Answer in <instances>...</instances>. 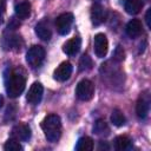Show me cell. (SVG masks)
<instances>
[{
	"label": "cell",
	"mask_w": 151,
	"mask_h": 151,
	"mask_svg": "<svg viewBox=\"0 0 151 151\" xmlns=\"http://www.w3.org/2000/svg\"><path fill=\"white\" fill-rule=\"evenodd\" d=\"M12 137L18 140H28L31 137V129L26 124H18L12 129Z\"/></svg>",
	"instance_id": "obj_10"
},
{
	"label": "cell",
	"mask_w": 151,
	"mask_h": 151,
	"mask_svg": "<svg viewBox=\"0 0 151 151\" xmlns=\"http://www.w3.org/2000/svg\"><path fill=\"white\" fill-rule=\"evenodd\" d=\"M131 146V139L126 136H118L114 139V149L118 151H124L130 149Z\"/></svg>",
	"instance_id": "obj_19"
},
{
	"label": "cell",
	"mask_w": 151,
	"mask_h": 151,
	"mask_svg": "<svg viewBox=\"0 0 151 151\" xmlns=\"http://www.w3.org/2000/svg\"><path fill=\"white\" fill-rule=\"evenodd\" d=\"M34 31H35V34H37L41 40L47 41V40H50L51 37H52V32H51L50 27H48L45 22H39V24H37Z\"/></svg>",
	"instance_id": "obj_16"
},
{
	"label": "cell",
	"mask_w": 151,
	"mask_h": 151,
	"mask_svg": "<svg viewBox=\"0 0 151 151\" xmlns=\"http://www.w3.org/2000/svg\"><path fill=\"white\" fill-rule=\"evenodd\" d=\"M73 22V14L72 13H63L55 19V28L59 34L65 35L70 32L71 25Z\"/></svg>",
	"instance_id": "obj_5"
},
{
	"label": "cell",
	"mask_w": 151,
	"mask_h": 151,
	"mask_svg": "<svg viewBox=\"0 0 151 151\" xmlns=\"http://www.w3.org/2000/svg\"><path fill=\"white\" fill-rule=\"evenodd\" d=\"M2 22V15H1V13H0V24Z\"/></svg>",
	"instance_id": "obj_29"
},
{
	"label": "cell",
	"mask_w": 151,
	"mask_h": 151,
	"mask_svg": "<svg viewBox=\"0 0 151 151\" xmlns=\"http://www.w3.org/2000/svg\"><path fill=\"white\" fill-rule=\"evenodd\" d=\"M41 129L46 139L51 143L59 140L61 136V120L58 114H48L41 122Z\"/></svg>",
	"instance_id": "obj_2"
},
{
	"label": "cell",
	"mask_w": 151,
	"mask_h": 151,
	"mask_svg": "<svg viewBox=\"0 0 151 151\" xmlns=\"http://www.w3.org/2000/svg\"><path fill=\"white\" fill-rule=\"evenodd\" d=\"M5 6H6V0H0V13L4 12Z\"/></svg>",
	"instance_id": "obj_26"
},
{
	"label": "cell",
	"mask_w": 151,
	"mask_h": 151,
	"mask_svg": "<svg viewBox=\"0 0 151 151\" xmlns=\"http://www.w3.org/2000/svg\"><path fill=\"white\" fill-rule=\"evenodd\" d=\"M124 58H125V52H124V48L122 47V46H117L116 47V50H114V52H113V59L114 60H117V61H122V60H124Z\"/></svg>",
	"instance_id": "obj_24"
},
{
	"label": "cell",
	"mask_w": 151,
	"mask_h": 151,
	"mask_svg": "<svg viewBox=\"0 0 151 151\" xmlns=\"http://www.w3.org/2000/svg\"><path fill=\"white\" fill-rule=\"evenodd\" d=\"M2 101H4V99H2V97H0V107H1V105H2Z\"/></svg>",
	"instance_id": "obj_28"
},
{
	"label": "cell",
	"mask_w": 151,
	"mask_h": 151,
	"mask_svg": "<svg viewBox=\"0 0 151 151\" xmlns=\"http://www.w3.org/2000/svg\"><path fill=\"white\" fill-rule=\"evenodd\" d=\"M109 42L107 38L103 33H98L94 35V53L98 58H104L107 53Z\"/></svg>",
	"instance_id": "obj_6"
},
{
	"label": "cell",
	"mask_w": 151,
	"mask_h": 151,
	"mask_svg": "<svg viewBox=\"0 0 151 151\" xmlns=\"http://www.w3.org/2000/svg\"><path fill=\"white\" fill-rule=\"evenodd\" d=\"M93 132L100 137H106L110 134V127L105 120L98 119L93 125Z\"/></svg>",
	"instance_id": "obj_17"
},
{
	"label": "cell",
	"mask_w": 151,
	"mask_h": 151,
	"mask_svg": "<svg viewBox=\"0 0 151 151\" xmlns=\"http://www.w3.org/2000/svg\"><path fill=\"white\" fill-rule=\"evenodd\" d=\"M72 74V65L68 61L61 63L54 71V79L58 81H66Z\"/></svg>",
	"instance_id": "obj_8"
},
{
	"label": "cell",
	"mask_w": 151,
	"mask_h": 151,
	"mask_svg": "<svg viewBox=\"0 0 151 151\" xmlns=\"http://www.w3.org/2000/svg\"><path fill=\"white\" fill-rule=\"evenodd\" d=\"M142 22L140 20L138 19H132L127 22L126 27H125V31H126V34L131 38V39H134V38H138L140 34H142Z\"/></svg>",
	"instance_id": "obj_11"
},
{
	"label": "cell",
	"mask_w": 151,
	"mask_h": 151,
	"mask_svg": "<svg viewBox=\"0 0 151 151\" xmlns=\"http://www.w3.org/2000/svg\"><path fill=\"white\" fill-rule=\"evenodd\" d=\"M111 122L116 126H123V125H125L126 119H125V116L123 114V112L120 110L116 109L111 113Z\"/></svg>",
	"instance_id": "obj_21"
},
{
	"label": "cell",
	"mask_w": 151,
	"mask_h": 151,
	"mask_svg": "<svg viewBox=\"0 0 151 151\" xmlns=\"http://www.w3.org/2000/svg\"><path fill=\"white\" fill-rule=\"evenodd\" d=\"M144 2L142 0H125L124 2V8L129 14H137L140 12V9L143 8Z\"/></svg>",
	"instance_id": "obj_14"
},
{
	"label": "cell",
	"mask_w": 151,
	"mask_h": 151,
	"mask_svg": "<svg viewBox=\"0 0 151 151\" xmlns=\"http://www.w3.org/2000/svg\"><path fill=\"white\" fill-rule=\"evenodd\" d=\"M80 45H81V40L79 37H74L72 39H70L68 41H66L63 46V51L64 53H66L67 55H74L79 52L80 50Z\"/></svg>",
	"instance_id": "obj_12"
},
{
	"label": "cell",
	"mask_w": 151,
	"mask_h": 151,
	"mask_svg": "<svg viewBox=\"0 0 151 151\" xmlns=\"http://www.w3.org/2000/svg\"><path fill=\"white\" fill-rule=\"evenodd\" d=\"M106 19V12L104 9V7L99 4H94L91 8V20L92 24L98 26L100 24H103Z\"/></svg>",
	"instance_id": "obj_9"
},
{
	"label": "cell",
	"mask_w": 151,
	"mask_h": 151,
	"mask_svg": "<svg viewBox=\"0 0 151 151\" xmlns=\"http://www.w3.org/2000/svg\"><path fill=\"white\" fill-rule=\"evenodd\" d=\"M4 149H5L6 151H21V150H22V146L20 145V143H19L18 139L11 138V139H8V140L5 143Z\"/></svg>",
	"instance_id": "obj_23"
},
{
	"label": "cell",
	"mask_w": 151,
	"mask_h": 151,
	"mask_svg": "<svg viewBox=\"0 0 151 151\" xmlns=\"http://www.w3.org/2000/svg\"><path fill=\"white\" fill-rule=\"evenodd\" d=\"M145 21H146V25L149 28H151V8L147 9L146 14H145Z\"/></svg>",
	"instance_id": "obj_25"
},
{
	"label": "cell",
	"mask_w": 151,
	"mask_h": 151,
	"mask_svg": "<svg viewBox=\"0 0 151 151\" xmlns=\"http://www.w3.org/2000/svg\"><path fill=\"white\" fill-rule=\"evenodd\" d=\"M76 94L78 99L83 101H88L93 98L94 96V85L91 80L88 79H83L78 83L77 88H76Z\"/></svg>",
	"instance_id": "obj_4"
},
{
	"label": "cell",
	"mask_w": 151,
	"mask_h": 151,
	"mask_svg": "<svg viewBox=\"0 0 151 151\" xmlns=\"http://www.w3.org/2000/svg\"><path fill=\"white\" fill-rule=\"evenodd\" d=\"M93 66V63H92V59L87 55V54H84L81 55L80 60H79V71L84 72V71H88L91 70Z\"/></svg>",
	"instance_id": "obj_22"
},
{
	"label": "cell",
	"mask_w": 151,
	"mask_h": 151,
	"mask_svg": "<svg viewBox=\"0 0 151 151\" xmlns=\"http://www.w3.org/2000/svg\"><path fill=\"white\" fill-rule=\"evenodd\" d=\"M149 107H150V99L145 94H142L137 101V105H136V112H137V116L139 118H145L149 113Z\"/></svg>",
	"instance_id": "obj_13"
},
{
	"label": "cell",
	"mask_w": 151,
	"mask_h": 151,
	"mask_svg": "<svg viewBox=\"0 0 151 151\" xmlns=\"http://www.w3.org/2000/svg\"><path fill=\"white\" fill-rule=\"evenodd\" d=\"M45 59V50L39 45L32 46L26 53V61L32 68L39 67Z\"/></svg>",
	"instance_id": "obj_3"
},
{
	"label": "cell",
	"mask_w": 151,
	"mask_h": 151,
	"mask_svg": "<svg viewBox=\"0 0 151 151\" xmlns=\"http://www.w3.org/2000/svg\"><path fill=\"white\" fill-rule=\"evenodd\" d=\"M42 92H44V88H42V85L40 83H33L32 86L29 87L28 90V93H27V101L31 104V105H38L42 98Z\"/></svg>",
	"instance_id": "obj_7"
},
{
	"label": "cell",
	"mask_w": 151,
	"mask_h": 151,
	"mask_svg": "<svg viewBox=\"0 0 151 151\" xmlns=\"http://www.w3.org/2000/svg\"><path fill=\"white\" fill-rule=\"evenodd\" d=\"M22 44H24V41H22V39H21L20 35H18V34H11L7 38V45L6 46L8 48H11V50H19V48H21Z\"/></svg>",
	"instance_id": "obj_20"
},
{
	"label": "cell",
	"mask_w": 151,
	"mask_h": 151,
	"mask_svg": "<svg viewBox=\"0 0 151 151\" xmlns=\"http://www.w3.org/2000/svg\"><path fill=\"white\" fill-rule=\"evenodd\" d=\"M5 85H6V92L11 98L19 97L26 85V78L22 73L15 70H11L8 74L5 77Z\"/></svg>",
	"instance_id": "obj_1"
},
{
	"label": "cell",
	"mask_w": 151,
	"mask_h": 151,
	"mask_svg": "<svg viewBox=\"0 0 151 151\" xmlns=\"http://www.w3.org/2000/svg\"><path fill=\"white\" fill-rule=\"evenodd\" d=\"M93 140L90 137H81L79 138L77 145H76V150L77 151H92L93 150Z\"/></svg>",
	"instance_id": "obj_18"
},
{
	"label": "cell",
	"mask_w": 151,
	"mask_h": 151,
	"mask_svg": "<svg viewBox=\"0 0 151 151\" xmlns=\"http://www.w3.org/2000/svg\"><path fill=\"white\" fill-rule=\"evenodd\" d=\"M98 149H99V150H103V149H106V150H109V146L106 145V143H104V144H103V142H101Z\"/></svg>",
	"instance_id": "obj_27"
},
{
	"label": "cell",
	"mask_w": 151,
	"mask_h": 151,
	"mask_svg": "<svg viewBox=\"0 0 151 151\" xmlns=\"http://www.w3.org/2000/svg\"><path fill=\"white\" fill-rule=\"evenodd\" d=\"M15 15L19 19H27L31 14V4L28 1H21L15 6Z\"/></svg>",
	"instance_id": "obj_15"
}]
</instances>
